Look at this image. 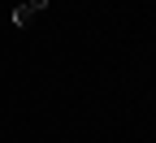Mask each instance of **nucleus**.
<instances>
[{"mask_svg":"<svg viewBox=\"0 0 156 143\" xmlns=\"http://www.w3.org/2000/svg\"><path fill=\"white\" fill-rule=\"evenodd\" d=\"M52 5V0H17V9H13V26H26L35 13H44Z\"/></svg>","mask_w":156,"mask_h":143,"instance_id":"obj_1","label":"nucleus"}]
</instances>
